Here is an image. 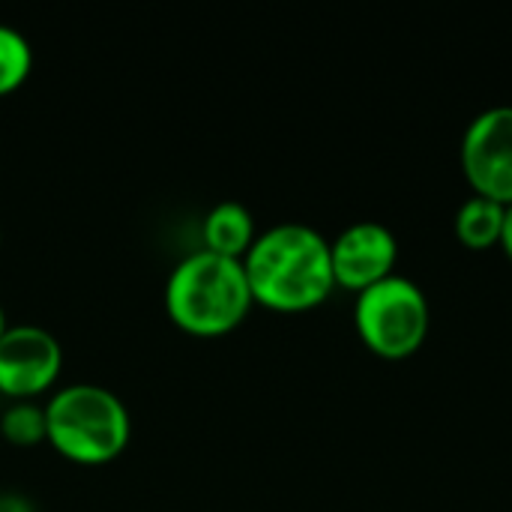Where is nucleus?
Wrapping results in <instances>:
<instances>
[{
  "label": "nucleus",
  "instance_id": "obj_1",
  "mask_svg": "<svg viewBox=\"0 0 512 512\" xmlns=\"http://www.w3.org/2000/svg\"><path fill=\"white\" fill-rule=\"evenodd\" d=\"M252 300L276 312H303L330 297L336 276L330 243L309 225L285 222L255 237L243 258Z\"/></svg>",
  "mask_w": 512,
  "mask_h": 512
},
{
  "label": "nucleus",
  "instance_id": "obj_2",
  "mask_svg": "<svg viewBox=\"0 0 512 512\" xmlns=\"http://www.w3.org/2000/svg\"><path fill=\"white\" fill-rule=\"evenodd\" d=\"M243 261L198 249L174 264L165 282L168 318L192 336L231 333L252 306Z\"/></svg>",
  "mask_w": 512,
  "mask_h": 512
},
{
  "label": "nucleus",
  "instance_id": "obj_3",
  "mask_svg": "<svg viewBox=\"0 0 512 512\" xmlns=\"http://www.w3.org/2000/svg\"><path fill=\"white\" fill-rule=\"evenodd\" d=\"M45 441L75 465L114 462L132 435L123 399L99 384L60 387L45 405Z\"/></svg>",
  "mask_w": 512,
  "mask_h": 512
},
{
  "label": "nucleus",
  "instance_id": "obj_4",
  "mask_svg": "<svg viewBox=\"0 0 512 512\" xmlns=\"http://www.w3.org/2000/svg\"><path fill=\"white\" fill-rule=\"evenodd\" d=\"M360 339L381 357L414 354L429 330V303L420 285L405 276H387L360 291L354 306Z\"/></svg>",
  "mask_w": 512,
  "mask_h": 512
},
{
  "label": "nucleus",
  "instance_id": "obj_5",
  "mask_svg": "<svg viewBox=\"0 0 512 512\" xmlns=\"http://www.w3.org/2000/svg\"><path fill=\"white\" fill-rule=\"evenodd\" d=\"M462 168L477 195L512 204V105L477 114L462 138Z\"/></svg>",
  "mask_w": 512,
  "mask_h": 512
},
{
  "label": "nucleus",
  "instance_id": "obj_6",
  "mask_svg": "<svg viewBox=\"0 0 512 512\" xmlns=\"http://www.w3.org/2000/svg\"><path fill=\"white\" fill-rule=\"evenodd\" d=\"M63 369V348L54 333L36 324L6 327L0 336V393L21 402L54 387Z\"/></svg>",
  "mask_w": 512,
  "mask_h": 512
},
{
  "label": "nucleus",
  "instance_id": "obj_7",
  "mask_svg": "<svg viewBox=\"0 0 512 512\" xmlns=\"http://www.w3.org/2000/svg\"><path fill=\"white\" fill-rule=\"evenodd\" d=\"M396 255V237L381 222H357L330 243L333 276L351 291H366L375 282L393 276L390 270L396 264Z\"/></svg>",
  "mask_w": 512,
  "mask_h": 512
},
{
  "label": "nucleus",
  "instance_id": "obj_8",
  "mask_svg": "<svg viewBox=\"0 0 512 512\" xmlns=\"http://www.w3.org/2000/svg\"><path fill=\"white\" fill-rule=\"evenodd\" d=\"M255 219L240 201H219L201 225V240L207 252L243 261L255 243Z\"/></svg>",
  "mask_w": 512,
  "mask_h": 512
},
{
  "label": "nucleus",
  "instance_id": "obj_9",
  "mask_svg": "<svg viewBox=\"0 0 512 512\" xmlns=\"http://www.w3.org/2000/svg\"><path fill=\"white\" fill-rule=\"evenodd\" d=\"M504 216H507L504 204L483 198V195H474L456 213V237L468 249H489V246L501 243Z\"/></svg>",
  "mask_w": 512,
  "mask_h": 512
},
{
  "label": "nucleus",
  "instance_id": "obj_10",
  "mask_svg": "<svg viewBox=\"0 0 512 512\" xmlns=\"http://www.w3.org/2000/svg\"><path fill=\"white\" fill-rule=\"evenodd\" d=\"M33 69V48L27 36L12 27L0 24V96L18 90Z\"/></svg>",
  "mask_w": 512,
  "mask_h": 512
},
{
  "label": "nucleus",
  "instance_id": "obj_11",
  "mask_svg": "<svg viewBox=\"0 0 512 512\" xmlns=\"http://www.w3.org/2000/svg\"><path fill=\"white\" fill-rule=\"evenodd\" d=\"M0 435L15 447H33V444L45 441V435H48V429H45V405H36L30 399L12 402L0 414Z\"/></svg>",
  "mask_w": 512,
  "mask_h": 512
},
{
  "label": "nucleus",
  "instance_id": "obj_12",
  "mask_svg": "<svg viewBox=\"0 0 512 512\" xmlns=\"http://www.w3.org/2000/svg\"><path fill=\"white\" fill-rule=\"evenodd\" d=\"M0 512H36L30 498L15 495V492H0Z\"/></svg>",
  "mask_w": 512,
  "mask_h": 512
},
{
  "label": "nucleus",
  "instance_id": "obj_13",
  "mask_svg": "<svg viewBox=\"0 0 512 512\" xmlns=\"http://www.w3.org/2000/svg\"><path fill=\"white\" fill-rule=\"evenodd\" d=\"M501 246L507 249L512 258V204H507V216H504V231H501Z\"/></svg>",
  "mask_w": 512,
  "mask_h": 512
},
{
  "label": "nucleus",
  "instance_id": "obj_14",
  "mask_svg": "<svg viewBox=\"0 0 512 512\" xmlns=\"http://www.w3.org/2000/svg\"><path fill=\"white\" fill-rule=\"evenodd\" d=\"M6 327H9V324H6V312H3V306H0V336L6 333Z\"/></svg>",
  "mask_w": 512,
  "mask_h": 512
}]
</instances>
